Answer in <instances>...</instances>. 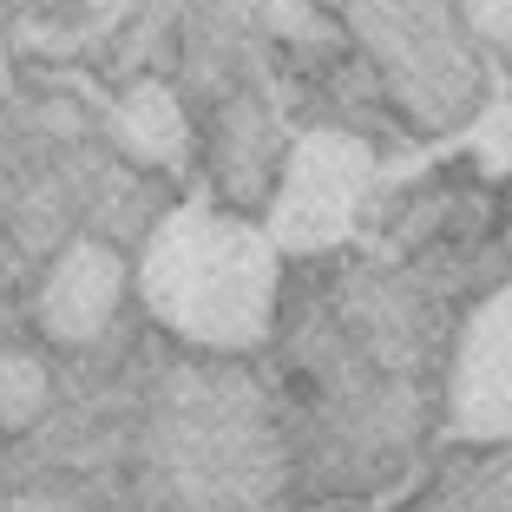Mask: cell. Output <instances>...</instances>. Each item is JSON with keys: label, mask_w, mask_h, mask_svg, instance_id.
I'll use <instances>...</instances> for the list:
<instances>
[{"label": "cell", "mask_w": 512, "mask_h": 512, "mask_svg": "<svg viewBox=\"0 0 512 512\" xmlns=\"http://www.w3.org/2000/svg\"><path fill=\"white\" fill-rule=\"evenodd\" d=\"M447 434L467 447H512V276L467 309L447 375Z\"/></svg>", "instance_id": "4"}, {"label": "cell", "mask_w": 512, "mask_h": 512, "mask_svg": "<svg viewBox=\"0 0 512 512\" xmlns=\"http://www.w3.org/2000/svg\"><path fill=\"white\" fill-rule=\"evenodd\" d=\"M434 512H512V453L480 460V467L453 473Z\"/></svg>", "instance_id": "7"}, {"label": "cell", "mask_w": 512, "mask_h": 512, "mask_svg": "<svg viewBox=\"0 0 512 512\" xmlns=\"http://www.w3.org/2000/svg\"><path fill=\"white\" fill-rule=\"evenodd\" d=\"M138 296L151 322L191 348L250 355L276 329L283 250L256 217H237L211 197L171 204L138 256Z\"/></svg>", "instance_id": "1"}, {"label": "cell", "mask_w": 512, "mask_h": 512, "mask_svg": "<svg viewBox=\"0 0 512 512\" xmlns=\"http://www.w3.org/2000/svg\"><path fill=\"white\" fill-rule=\"evenodd\" d=\"M46 407V362L33 355H0V427H27Z\"/></svg>", "instance_id": "8"}, {"label": "cell", "mask_w": 512, "mask_h": 512, "mask_svg": "<svg viewBox=\"0 0 512 512\" xmlns=\"http://www.w3.org/2000/svg\"><path fill=\"white\" fill-rule=\"evenodd\" d=\"M112 138H119L132 158L158 165V171H184V145H191V125H184L178 99H171L165 86H132L119 106H112Z\"/></svg>", "instance_id": "6"}, {"label": "cell", "mask_w": 512, "mask_h": 512, "mask_svg": "<svg viewBox=\"0 0 512 512\" xmlns=\"http://www.w3.org/2000/svg\"><path fill=\"white\" fill-rule=\"evenodd\" d=\"M368 184H375V151L348 132H309L289 145L283 178L270 197V243L283 256H309L348 237L355 211H362Z\"/></svg>", "instance_id": "3"}, {"label": "cell", "mask_w": 512, "mask_h": 512, "mask_svg": "<svg viewBox=\"0 0 512 512\" xmlns=\"http://www.w3.org/2000/svg\"><path fill=\"white\" fill-rule=\"evenodd\" d=\"M355 40L375 53L388 86L401 92L407 112L427 125H447L473 92V60H467V20L453 0H335Z\"/></svg>", "instance_id": "2"}, {"label": "cell", "mask_w": 512, "mask_h": 512, "mask_svg": "<svg viewBox=\"0 0 512 512\" xmlns=\"http://www.w3.org/2000/svg\"><path fill=\"white\" fill-rule=\"evenodd\" d=\"M467 33H480L486 46H512V0H453Z\"/></svg>", "instance_id": "9"}, {"label": "cell", "mask_w": 512, "mask_h": 512, "mask_svg": "<svg viewBox=\"0 0 512 512\" xmlns=\"http://www.w3.org/2000/svg\"><path fill=\"white\" fill-rule=\"evenodd\" d=\"M0 92H7V53H0Z\"/></svg>", "instance_id": "10"}, {"label": "cell", "mask_w": 512, "mask_h": 512, "mask_svg": "<svg viewBox=\"0 0 512 512\" xmlns=\"http://www.w3.org/2000/svg\"><path fill=\"white\" fill-rule=\"evenodd\" d=\"M125 289H132V270H125V256L112 250V243L79 237V243H66L60 263L46 270V283H40V309H33V316H40L46 342L79 348V342H92V335H99L112 316H119Z\"/></svg>", "instance_id": "5"}]
</instances>
